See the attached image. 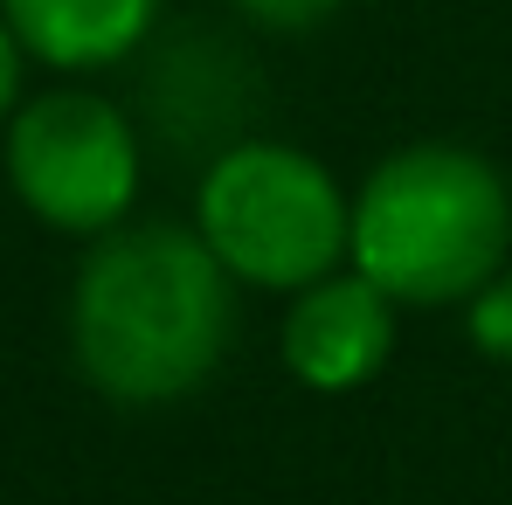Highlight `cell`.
<instances>
[{"label": "cell", "mask_w": 512, "mask_h": 505, "mask_svg": "<svg viewBox=\"0 0 512 505\" xmlns=\"http://www.w3.org/2000/svg\"><path fill=\"white\" fill-rule=\"evenodd\" d=\"M236 291L194 222H118L84 243L63 298L77 381L111 409L194 402L236 346Z\"/></svg>", "instance_id": "6da1fadb"}, {"label": "cell", "mask_w": 512, "mask_h": 505, "mask_svg": "<svg viewBox=\"0 0 512 505\" xmlns=\"http://www.w3.org/2000/svg\"><path fill=\"white\" fill-rule=\"evenodd\" d=\"M402 312H450L512 263L506 167L457 139H409L353 180V250Z\"/></svg>", "instance_id": "7a4b0ae2"}, {"label": "cell", "mask_w": 512, "mask_h": 505, "mask_svg": "<svg viewBox=\"0 0 512 505\" xmlns=\"http://www.w3.org/2000/svg\"><path fill=\"white\" fill-rule=\"evenodd\" d=\"M194 236L243 291H305L353 250V187L291 139H236L194 180Z\"/></svg>", "instance_id": "3957f363"}, {"label": "cell", "mask_w": 512, "mask_h": 505, "mask_svg": "<svg viewBox=\"0 0 512 505\" xmlns=\"http://www.w3.org/2000/svg\"><path fill=\"white\" fill-rule=\"evenodd\" d=\"M0 173L42 229L97 243L139 208L146 132L90 77H56L49 90H28L21 111L0 125Z\"/></svg>", "instance_id": "277c9868"}, {"label": "cell", "mask_w": 512, "mask_h": 505, "mask_svg": "<svg viewBox=\"0 0 512 505\" xmlns=\"http://www.w3.org/2000/svg\"><path fill=\"white\" fill-rule=\"evenodd\" d=\"M395 333H402V305L340 263L333 277L305 284L284 298V326H277V353L284 374L312 395H353L367 388L388 360H395Z\"/></svg>", "instance_id": "5b68a950"}, {"label": "cell", "mask_w": 512, "mask_h": 505, "mask_svg": "<svg viewBox=\"0 0 512 505\" xmlns=\"http://www.w3.org/2000/svg\"><path fill=\"white\" fill-rule=\"evenodd\" d=\"M250 111H256V63L236 42L187 28V35H167L153 49L146 90H139V111L132 118L167 153H201V167H208L222 146L250 139L243 132Z\"/></svg>", "instance_id": "8992f818"}, {"label": "cell", "mask_w": 512, "mask_h": 505, "mask_svg": "<svg viewBox=\"0 0 512 505\" xmlns=\"http://www.w3.org/2000/svg\"><path fill=\"white\" fill-rule=\"evenodd\" d=\"M0 14L21 35L35 70L97 77L153 49L167 0H0Z\"/></svg>", "instance_id": "52a82bcc"}, {"label": "cell", "mask_w": 512, "mask_h": 505, "mask_svg": "<svg viewBox=\"0 0 512 505\" xmlns=\"http://www.w3.org/2000/svg\"><path fill=\"white\" fill-rule=\"evenodd\" d=\"M457 312H464V339H471L485 360L512 367V263L485 284V291H471Z\"/></svg>", "instance_id": "ba28073f"}, {"label": "cell", "mask_w": 512, "mask_h": 505, "mask_svg": "<svg viewBox=\"0 0 512 505\" xmlns=\"http://www.w3.org/2000/svg\"><path fill=\"white\" fill-rule=\"evenodd\" d=\"M340 7L346 0H229V14L250 21V28H263V35H312V28H326Z\"/></svg>", "instance_id": "9c48e42d"}, {"label": "cell", "mask_w": 512, "mask_h": 505, "mask_svg": "<svg viewBox=\"0 0 512 505\" xmlns=\"http://www.w3.org/2000/svg\"><path fill=\"white\" fill-rule=\"evenodd\" d=\"M28 49H21V35L7 28V14H0V125L21 111V97H28Z\"/></svg>", "instance_id": "30bf717a"}]
</instances>
